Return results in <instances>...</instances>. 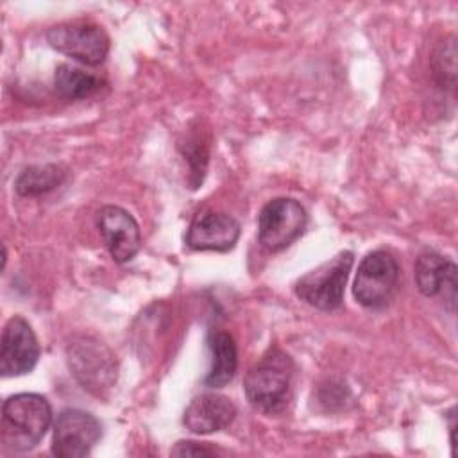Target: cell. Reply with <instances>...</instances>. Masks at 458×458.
<instances>
[{"label": "cell", "instance_id": "cell-1", "mask_svg": "<svg viewBox=\"0 0 458 458\" xmlns=\"http://www.w3.org/2000/svg\"><path fill=\"white\" fill-rule=\"evenodd\" d=\"M52 422L50 403L34 392L9 395L2 404L0 440L14 453L30 451L45 437Z\"/></svg>", "mask_w": 458, "mask_h": 458}, {"label": "cell", "instance_id": "cell-2", "mask_svg": "<svg viewBox=\"0 0 458 458\" xmlns=\"http://www.w3.org/2000/svg\"><path fill=\"white\" fill-rule=\"evenodd\" d=\"M293 369V361L284 351L270 347L245 376L247 401L268 415L283 411L290 399Z\"/></svg>", "mask_w": 458, "mask_h": 458}, {"label": "cell", "instance_id": "cell-3", "mask_svg": "<svg viewBox=\"0 0 458 458\" xmlns=\"http://www.w3.org/2000/svg\"><path fill=\"white\" fill-rule=\"evenodd\" d=\"M70 374L77 383L97 397H107L116 385L118 365L113 351L95 336L81 335L66 347Z\"/></svg>", "mask_w": 458, "mask_h": 458}, {"label": "cell", "instance_id": "cell-4", "mask_svg": "<svg viewBox=\"0 0 458 458\" xmlns=\"http://www.w3.org/2000/svg\"><path fill=\"white\" fill-rule=\"evenodd\" d=\"M401 279V267L390 250L369 252L358 265L352 284L354 299L369 310H381L394 299Z\"/></svg>", "mask_w": 458, "mask_h": 458}, {"label": "cell", "instance_id": "cell-5", "mask_svg": "<svg viewBox=\"0 0 458 458\" xmlns=\"http://www.w3.org/2000/svg\"><path fill=\"white\" fill-rule=\"evenodd\" d=\"M354 263L351 250H342L295 283V295L306 304L331 311L342 304L345 283Z\"/></svg>", "mask_w": 458, "mask_h": 458}, {"label": "cell", "instance_id": "cell-6", "mask_svg": "<svg viewBox=\"0 0 458 458\" xmlns=\"http://www.w3.org/2000/svg\"><path fill=\"white\" fill-rule=\"evenodd\" d=\"M47 41L59 54L88 66L104 63L111 47L107 32L100 25L88 20H73L52 25L47 30Z\"/></svg>", "mask_w": 458, "mask_h": 458}, {"label": "cell", "instance_id": "cell-7", "mask_svg": "<svg viewBox=\"0 0 458 458\" xmlns=\"http://www.w3.org/2000/svg\"><path fill=\"white\" fill-rule=\"evenodd\" d=\"M306 225L304 206L292 197H277L268 200L258 215V242L265 250L279 252L290 247Z\"/></svg>", "mask_w": 458, "mask_h": 458}, {"label": "cell", "instance_id": "cell-8", "mask_svg": "<svg viewBox=\"0 0 458 458\" xmlns=\"http://www.w3.org/2000/svg\"><path fill=\"white\" fill-rule=\"evenodd\" d=\"M102 437L98 419L79 408L63 410L54 422L52 453L57 458L88 456Z\"/></svg>", "mask_w": 458, "mask_h": 458}, {"label": "cell", "instance_id": "cell-9", "mask_svg": "<svg viewBox=\"0 0 458 458\" xmlns=\"http://www.w3.org/2000/svg\"><path fill=\"white\" fill-rule=\"evenodd\" d=\"M39 360V344L30 324L20 317H11L2 331L0 372L4 377L29 374Z\"/></svg>", "mask_w": 458, "mask_h": 458}, {"label": "cell", "instance_id": "cell-10", "mask_svg": "<svg viewBox=\"0 0 458 458\" xmlns=\"http://www.w3.org/2000/svg\"><path fill=\"white\" fill-rule=\"evenodd\" d=\"M98 233L116 263L131 261L141 249V231L136 218L123 208L107 204L97 213Z\"/></svg>", "mask_w": 458, "mask_h": 458}, {"label": "cell", "instance_id": "cell-11", "mask_svg": "<svg viewBox=\"0 0 458 458\" xmlns=\"http://www.w3.org/2000/svg\"><path fill=\"white\" fill-rule=\"evenodd\" d=\"M240 238V224L222 211H200L193 216L186 231V245L193 250H231Z\"/></svg>", "mask_w": 458, "mask_h": 458}, {"label": "cell", "instance_id": "cell-12", "mask_svg": "<svg viewBox=\"0 0 458 458\" xmlns=\"http://www.w3.org/2000/svg\"><path fill=\"white\" fill-rule=\"evenodd\" d=\"M236 417L234 403L216 392L193 397L182 413V424L195 435H209L225 429Z\"/></svg>", "mask_w": 458, "mask_h": 458}, {"label": "cell", "instance_id": "cell-13", "mask_svg": "<svg viewBox=\"0 0 458 458\" xmlns=\"http://www.w3.org/2000/svg\"><path fill=\"white\" fill-rule=\"evenodd\" d=\"M456 265L435 250L420 252L413 265L417 290L426 297L444 293L453 306L456 302Z\"/></svg>", "mask_w": 458, "mask_h": 458}, {"label": "cell", "instance_id": "cell-14", "mask_svg": "<svg viewBox=\"0 0 458 458\" xmlns=\"http://www.w3.org/2000/svg\"><path fill=\"white\" fill-rule=\"evenodd\" d=\"M208 347L211 352V363L204 377V385L209 388H222L233 381L238 370L236 342L227 331L215 329L208 336Z\"/></svg>", "mask_w": 458, "mask_h": 458}, {"label": "cell", "instance_id": "cell-15", "mask_svg": "<svg viewBox=\"0 0 458 458\" xmlns=\"http://www.w3.org/2000/svg\"><path fill=\"white\" fill-rule=\"evenodd\" d=\"M64 179L66 168H63L61 165H30L18 174L14 181V190L21 197H39L59 188Z\"/></svg>", "mask_w": 458, "mask_h": 458}, {"label": "cell", "instance_id": "cell-16", "mask_svg": "<svg viewBox=\"0 0 458 458\" xmlns=\"http://www.w3.org/2000/svg\"><path fill=\"white\" fill-rule=\"evenodd\" d=\"M54 86L63 98L82 100L95 95L104 86V81L73 64L61 63L54 73Z\"/></svg>", "mask_w": 458, "mask_h": 458}, {"label": "cell", "instance_id": "cell-17", "mask_svg": "<svg viewBox=\"0 0 458 458\" xmlns=\"http://www.w3.org/2000/svg\"><path fill=\"white\" fill-rule=\"evenodd\" d=\"M433 75L437 82L444 88H454V79H456V47H454V38H447L442 43H438L433 59Z\"/></svg>", "mask_w": 458, "mask_h": 458}, {"label": "cell", "instance_id": "cell-18", "mask_svg": "<svg viewBox=\"0 0 458 458\" xmlns=\"http://www.w3.org/2000/svg\"><path fill=\"white\" fill-rule=\"evenodd\" d=\"M215 453L216 451L208 444L195 440H179L170 451L172 456H211Z\"/></svg>", "mask_w": 458, "mask_h": 458}]
</instances>
